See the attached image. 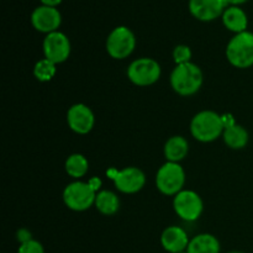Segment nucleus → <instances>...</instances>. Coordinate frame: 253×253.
<instances>
[{
    "instance_id": "obj_9",
    "label": "nucleus",
    "mask_w": 253,
    "mask_h": 253,
    "mask_svg": "<svg viewBox=\"0 0 253 253\" xmlns=\"http://www.w3.org/2000/svg\"><path fill=\"white\" fill-rule=\"evenodd\" d=\"M44 58L54 64L63 63L71 54V42L63 32L54 31L47 34L43 40Z\"/></svg>"
},
{
    "instance_id": "obj_27",
    "label": "nucleus",
    "mask_w": 253,
    "mask_h": 253,
    "mask_svg": "<svg viewBox=\"0 0 253 253\" xmlns=\"http://www.w3.org/2000/svg\"><path fill=\"white\" fill-rule=\"evenodd\" d=\"M226 4H231L232 6H237L239 4H242V2L247 1V0H225Z\"/></svg>"
},
{
    "instance_id": "obj_22",
    "label": "nucleus",
    "mask_w": 253,
    "mask_h": 253,
    "mask_svg": "<svg viewBox=\"0 0 253 253\" xmlns=\"http://www.w3.org/2000/svg\"><path fill=\"white\" fill-rule=\"evenodd\" d=\"M173 59L178 64H184L192 59V49L185 44H178L173 51Z\"/></svg>"
},
{
    "instance_id": "obj_15",
    "label": "nucleus",
    "mask_w": 253,
    "mask_h": 253,
    "mask_svg": "<svg viewBox=\"0 0 253 253\" xmlns=\"http://www.w3.org/2000/svg\"><path fill=\"white\" fill-rule=\"evenodd\" d=\"M222 22L230 31L240 34V32L247 31L246 29L249 20H247L246 12L241 7L230 6L225 9L224 14H222Z\"/></svg>"
},
{
    "instance_id": "obj_28",
    "label": "nucleus",
    "mask_w": 253,
    "mask_h": 253,
    "mask_svg": "<svg viewBox=\"0 0 253 253\" xmlns=\"http://www.w3.org/2000/svg\"><path fill=\"white\" fill-rule=\"evenodd\" d=\"M227 253H245V252H241V251H231V252H227Z\"/></svg>"
},
{
    "instance_id": "obj_29",
    "label": "nucleus",
    "mask_w": 253,
    "mask_h": 253,
    "mask_svg": "<svg viewBox=\"0 0 253 253\" xmlns=\"http://www.w3.org/2000/svg\"><path fill=\"white\" fill-rule=\"evenodd\" d=\"M179 253H188L187 251H184V252H179Z\"/></svg>"
},
{
    "instance_id": "obj_21",
    "label": "nucleus",
    "mask_w": 253,
    "mask_h": 253,
    "mask_svg": "<svg viewBox=\"0 0 253 253\" xmlns=\"http://www.w3.org/2000/svg\"><path fill=\"white\" fill-rule=\"evenodd\" d=\"M57 64L53 62L48 61L47 58L40 59L34 67V74L37 81L40 82H49L54 76H56Z\"/></svg>"
},
{
    "instance_id": "obj_20",
    "label": "nucleus",
    "mask_w": 253,
    "mask_h": 253,
    "mask_svg": "<svg viewBox=\"0 0 253 253\" xmlns=\"http://www.w3.org/2000/svg\"><path fill=\"white\" fill-rule=\"evenodd\" d=\"M64 168H66V172L68 173V175L78 179V178L84 177L86 174L89 169V162L83 155L74 153L67 158Z\"/></svg>"
},
{
    "instance_id": "obj_8",
    "label": "nucleus",
    "mask_w": 253,
    "mask_h": 253,
    "mask_svg": "<svg viewBox=\"0 0 253 253\" xmlns=\"http://www.w3.org/2000/svg\"><path fill=\"white\" fill-rule=\"evenodd\" d=\"M173 208L178 216L184 221H195L202 215L204 204L198 193L193 190H182L174 195Z\"/></svg>"
},
{
    "instance_id": "obj_10",
    "label": "nucleus",
    "mask_w": 253,
    "mask_h": 253,
    "mask_svg": "<svg viewBox=\"0 0 253 253\" xmlns=\"http://www.w3.org/2000/svg\"><path fill=\"white\" fill-rule=\"evenodd\" d=\"M113 180L119 192L125 194H135L140 192L146 183V175L140 168L127 167L121 170H115Z\"/></svg>"
},
{
    "instance_id": "obj_5",
    "label": "nucleus",
    "mask_w": 253,
    "mask_h": 253,
    "mask_svg": "<svg viewBox=\"0 0 253 253\" xmlns=\"http://www.w3.org/2000/svg\"><path fill=\"white\" fill-rule=\"evenodd\" d=\"M96 193L90 183L73 182L63 190V202L73 211H84L95 204Z\"/></svg>"
},
{
    "instance_id": "obj_6",
    "label": "nucleus",
    "mask_w": 253,
    "mask_h": 253,
    "mask_svg": "<svg viewBox=\"0 0 253 253\" xmlns=\"http://www.w3.org/2000/svg\"><path fill=\"white\" fill-rule=\"evenodd\" d=\"M136 47V37L126 26H118L109 34L106 40V51L114 59H125Z\"/></svg>"
},
{
    "instance_id": "obj_4",
    "label": "nucleus",
    "mask_w": 253,
    "mask_h": 253,
    "mask_svg": "<svg viewBox=\"0 0 253 253\" xmlns=\"http://www.w3.org/2000/svg\"><path fill=\"white\" fill-rule=\"evenodd\" d=\"M185 183V172L179 163L167 162L158 169L156 187L165 195H177Z\"/></svg>"
},
{
    "instance_id": "obj_24",
    "label": "nucleus",
    "mask_w": 253,
    "mask_h": 253,
    "mask_svg": "<svg viewBox=\"0 0 253 253\" xmlns=\"http://www.w3.org/2000/svg\"><path fill=\"white\" fill-rule=\"evenodd\" d=\"M31 239V234H30V231H27L26 229H20L19 231H17V241L20 242V245L24 244V242H27L30 241Z\"/></svg>"
},
{
    "instance_id": "obj_13",
    "label": "nucleus",
    "mask_w": 253,
    "mask_h": 253,
    "mask_svg": "<svg viewBox=\"0 0 253 253\" xmlns=\"http://www.w3.org/2000/svg\"><path fill=\"white\" fill-rule=\"evenodd\" d=\"M225 0H189V10L194 17L202 21H211L224 14Z\"/></svg>"
},
{
    "instance_id": "obj_7",
    "label": "nucleus",
    "mask_w": 253,
    "mask_h": 253,
    "mask_svg": "<svg viewBox=\"0 0 253 253\" xmlns=\"http://www.w3.org/2000/svg\"><path fill=\"white\" fill-rule=\"evenodd\" d=\"M127 77L131 83L138 86H148L155 84L161 77V66L157 61L142 57L128 66Z\"/></svg>"
},
{
    "instance_id": "obj_23",
    "label": "nucleus",
    "mask_w": 253,
    "mask_h": 253,
    "mask_svg": "<svg viewBox=\"0 0 253 253\" xmlns=\"http://www.w3.org/2000/svg\"><path fill=\"white\" fill-rule=\"evenodd\" d=\"M17 253H44L43 246L36 240H30V241L24 242L19 246Z\"/></svg>"
},
{
    "instance_id": "obj_3",
    "label": "nucleus",
    "mask_w": 253,
    "mask_h": 253,
    "mask_svg": "<svg viewBox=\"0 0 253 253\" xmlns=\"http://www.w3.org/2000/svg\"><path fill=\"white\" fill-rule=\"evenodd\" d=\"M226 57L230 64L236 68H250L253 66V34L244 31L236 34L226 47Z\"/></svg>"
},
{
    "instance_id": "obj_16",
    "label": "nucleus",
    "mask_w": 253,
    "mask_h": 253,
    "mask_svg": "<svg viewBox=\"0 0 253 253\" xmlns=\"http://www.w3.org/2000/svg\"><path fill=\"white\" fill-rule=\"evenodd\" d=\"M189 152V143L183 136H172L165 145V157L167 162L179 163Z\"/></svg>"
},
{
    "instance_id": "obj_25",
    "label": "nucleus",
    "mask_w": 253,
    "mask_h": 253,
    "mask_svg": "<svg viewBox=\"0 0 253 253\" xmlns=\"http://www.w3.org/2000/svg\"><path fill=\"white\" fill-rule=\"evenodd\" d=\"M221 118H222V123H224L225 128L235 125V119L232 118V115H230V114H225V115H222Z\"/></svg>"
},
{
    "instance_id": "obj_17",
    "label": "nucleus",
    "mask_w": 253,
    "mask_h": 253,
    "mask_svg": "<svg viewBox=\"0 0 253 253\" xmlns=\"http://www.w3.org/2000/svg\"><path fill=\"white\" fill-rule=\"evenodd\" d=\"M188 253H220V242L214 235L200 234L190 240Z\"/></svg>"
},
{
    "instance_id": "obj_2",
    "label": "nucleus",
    "mask_w": 253,
    "mask_h": 253,
    "mask_svg": "<svg viewBox=\"0 0 253 253\" xmlns=\"http://www.w3.org/2000/svg\"><path fill=\"white\" fill-rule=\"evenodd\" d=\"M224 130L221 115L211 110L200 111L190 123V132L200 142H212L224 133Z\"/></svg>"
},
{
    "instance_id": "obj_14",
    "label": "nucleus",
    "mask_w": 253,
    "mask_h": 253,
    "mask_svg": "<svg viewBox=\"0 0 253 253\" xmlns=\"http://www.w3.org/2000/svg\"><path fill=\"white\" fill-rule=\"evenodd\" d=\"M190 240L187 232L179 226H169L161 235L162 247L169 253H179L187 251Z\"/></svg>"
},
{
    "instance_id": "obj_12",
    "label": "nucleus",
    "mask_w": 253,
    "mask_h": 253,
    "mask_svg": "<svg viewBox=\"0 0 253 253\" xmlns=\"http://www.w3.org/2000/svg\"><path fill=\"white\" fill-rule=\"evenodd\" d=\"M32 26L40 32L51 34L57 31L62 22L61 12L53 6L41 5L36 7L31 14Z\"/></svg>"
},
{
    "instance_id": "obj_11",
    "label": "nucleus",
    "mask_w": 253,
    "mask_h": 253,
    "mask_svg": "<svg viewBox=\"0 0 253 253\" xmlns=\"http://www.w3.org/2000/svg\"><path fill=\"white\" fill-rule=\"evenodd\" d=\"M67 121L72 131L79 135L90 132L95 124V118L89 106L84 104H74L67 113Z\"/></svg>"
},
{
    "instance_id": "obj_18",
    "label": "nucleus",
    "mask_w": 253,
    "mask_h": 253,
    "mask_svg": "<svg viewBox=\"0 0 253 253\" xmlns=\"http://www.w3.org/2000/svg\"><path fill=\"white\" fill-rule=\"evenodd\" d=\"M222 137L225 143L232 150H241L249 143V132L246 128L237 124L225 128Z\"/></svg>"
},
{
    "instance_id": "obj_19",
    "label": "nucleus",
    "mask_w": 253,
    "mask_h": 253,
    "mask_svg": "<svg viewBox=\"0 0 253 253\" xmlns=\"http://www.w3.org/2000/svg\"><path fill=\"white\" fill-rule=\"evenodd\" d=\"M95 207L103 215H114L120 208V202L115 193L110 190H101L96 194Z\"/></svg>"
},
{
    "instance_id": "obj_26",
    "label": "nucleus",
    "mask_w": 253,
    "mask_h": 253,
    "mask_svg": "<svg viewBox=\"0 0 253 253\" xmlns=\"http://www.w3.org/2000/svg\"><path fill=\"white\" fill-rule=\"evenodd\" d=\"M62 0H41V2L43 5H47V6H53L56 7L57 5L61 4Z\"/></svg>"
},
{
    "instance_id": "obj_1",
    "label": "nucleus",
    "mask_w": 253,
    "mask_h": 253,
    "mask_svg": "<svg viewBox=\"0 0 253 253\" xmlns=\"http://www.w3.org/2000/svg\"><path fill=\"white\" fill-rule=\"evenodd\" d=\"M173 90L182 96H189L199 91L203 85V72L193 62L178 64L170 74Z\"/></svg>"
}]
</instances>
